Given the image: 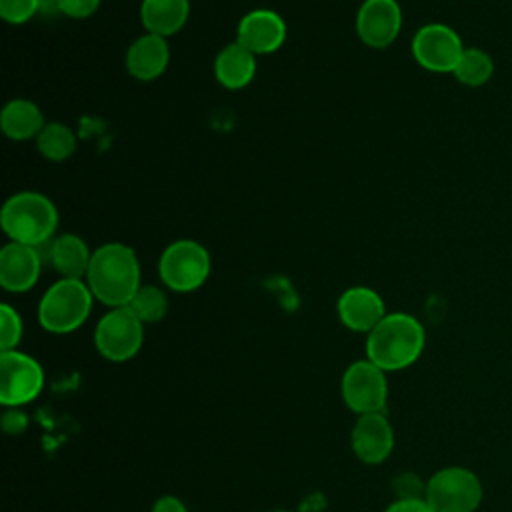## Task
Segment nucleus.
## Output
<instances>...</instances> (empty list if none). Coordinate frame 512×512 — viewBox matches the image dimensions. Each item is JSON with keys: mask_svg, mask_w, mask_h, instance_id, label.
Returning a JSON list of instances; mask_svg holds the SVG:
<instances>
[{"mask_svg": "<svg viewBox=\"0 0 512 512\" xmlns=\"http://www.w3.org/2000/svg\"><path fill=\"white\" fill-rule=\"evenodd\" d=\"M92 292L78 278L56 280L38 302V322L46 332L68 334L80 328L92 310Z\"/></svg>", "mask_w": 512, "mask_h": 512, "instance_id": "4", "label": "nucleus"}, {"mask_svg": "<svg viewBox=\"0 0 512 512\" xmlns=\"http://www.w3.org/2000/svg\"><path fill=\"white\" fill-rule=\"evenodd\" d=\"M128 308L136 314V318L142 324H152L158 322L166 316L168 312V298L164 290H160L154 284H142L132 300L128 302Z\"/></svg>", "mask_w": 512, "mask_h": 512, "instance_id": "23", "label": "nucleus"}, {"mask_svg": "<svg viewBox=\"0 0 512 512\" xmlns=\"http://www.w3.org/2000/svg\"><path fill=\"white\" fill-rule=\"evenodd\" d=\"M38 14L44 18H54L62 14L60 0H38Z\"/></svg>", "mask_w": 512, "mask_h": 512, "instance_id": "31", "label": "nucleus"}, {"mask_svg": "<svg viewBox=\"0 0 512 512\" xmlns=\"http://www.w3.org/2000/svg\"><path fill=\"white\" fill-rule=\"evenodd\" d=\"M340 322L352 332H372L386 316L382 296L368 286H352L344 290L336 304Z\"/></svg>", "mask_w": 512, "mask_h": 512, "instance_id": "15", "label": "nucleus"}, {"mask_svg": "<svg viewBox=\"0 0 512 512\" xmlns=\"http://www.w3.org/2000/svg\"><path fill=\"white\" fill-rule=\"evenodd\" d=\"M36 146L46 160L62 162L74 154L76 136L68 126L60 122H46V126L36 138Z\"/></svg>", "mask_w": 512, "mask_h": 512, "instance_id": "22", "label": "nucleus"}, {"mask_svg": "<svg viewBox=\"0 0 512 512\" xmlns=\"http://www.w3.org/2000/svg\"><path fill=\"white\" fill-rule=\"evenodd\" d=\"M92 296L110 306H128L140 284V264L136 252L120 242H108L92 252L86 272Z\"/></svg>", "mask_w": 512, "mask_h": 512, "instance_id": "1", "label": "nucleus"}, {"mask_svg": "<svg viewBox=\"0 0 512 512\" xmlns=\"http://www.w3.org/2000/svg\"><path fill=\"white\" fill-rule=\"evenodd\" d=\"M410 48L414 60L424 70L436 74H452L464 52L460 34L442 22H430L418 28Z\"/></svg>", "mask_w": 512, "mask_h": 512, "instance_id": "9", "label": "nucleus"}, {"mask_svg": "<svg viewBox=\"0 0 512 512\" xmlns=\"http://www.w3.org/2000/svg\"><path fill=\"white\" fill-rule=\"evenodd\" d=\"M402 28V8L396 0H364L356 14L358 38L370 48L390 46Z\"/></svg>", "mask_w": 512, "mask_h": 512, "instance_id": "11", "label": "nucleus"}, {"mask_svg": "<svg viewBox=\"0 0 512 512\" xmlns=\"http://www.w3.org/2000/svg\"><path fill=\"white\" fill-rule=\"evenodd\" d=\"M188 0H142L140 20L150 34L168 38L176 34L188 20Z\"/></svg>", "mask_w": 512, "mask_h": 512, "instance_id": "19", "label": "nucleus"}, {"mask_svg": "<svg viewBox=\"0 0 512 512\" xmlns=\"http://www.w3.org/2000/svg\"><path fill=\"white\" fill-rule=\"evenodd\" d=\"M144 342V324L128 306L110 308L94 330L96 350L110 362H126L134 358Z\"/></svg>", "mask_w": 512, "mask_h": 512, "instance_id": "7", "label": "nucleus"}, {"mask_svg": "<svg viewBox=\"0 0 512 512\" xmlns=\"http://www.w3.org/2000/svg\"><path fill=\"white\" fill-rule=\"evenodd\" d=\"M22 340V318L10 304L0 306V348L16 350Z\"/></svg>", "mask_w": 512, "mask_h": 512, "instance_id": "24", "label": "nucleus"}, {"mask_svg": "<svg viewBox=\"0 0 512 512\" xmlns=\"http://www.w3.org/2000/svg\"><path fill=\"white\" fill-rule=\"evenodd\" d=\"M0 224L10 242L42 248L54 238L58 210L54 202L40 192H18L4 202Z\"/></svg>", "mask_w": 512, "mask_h": 512, "instance_id": "3", "label": "nucleus"}, {"mask_svg": "<svg viewBox=\"0 0 512 512\" xmlns=\"http://www.w3.org/2000/svg\"><path fill=\"white\" fill-rule=\"evenodd\" d=\"M384 512H436L424 498H396Z\"/></svg>", "mask_w": 512, "mask_h": 512, "instance_id": "29", "label": "nucleus"}, {"mask_svg": "<svg viewBox=\"0 0 512 512\" xmlns=\"http://www.w3.org/2000/svg\"><path fill=\"white\" fill-rule=\"evenodd\" d=\"M28 428V416L20 410V408H8L2 414V430L8 436H16L22 434Z\"/></svg>", "mask_w": 512, "mask_h": 512, "instance_id": "28", "label": "nucleus"}, {"mask_svg": "<svg viewBox=\"0 0 512 512\" xmlns=\"http://www.w3.org/2000/svg\"><path fill=\"white\" fill-rule=\"evenodd\" d=\"M214 74L220 86L228 90L246 88L256 74V56L238 42L228 44L214 60Z\"/></svg>", "mask_w": 512, "mask_h": 512, "instance_id": "18", "label": "nucleus"}, {"mask_svg": "<svg viewBox=\"0 0 512 512\" xmlns=\"http://www.w3.org/2000/svg\"><path fill=\"white\" fill-rule=\"evenodd\" d=\"M46 258L62 278L82 280V276L88 272L92 252L80 236L64 232L46 244Z\"/></svg>", "mask_w": 512, "mask_h": 512, "instance_id": "17", "label": "nucleus"}, {"mask_svg": "<svg viewBox=\"0 0 512 512\" xmlns=\"http://www.w3.org/2000/svg\"><path fill=\"white\" fill-rule=\"evenodd\" d=\"M44 386L42 366L18 350L0 352V402L6 408H20L32 402Z\"/></svg>", "mask_w": 512, "mask_h": 512, "instance_id": "10", "label": "nucleus"}, {"mask_svg": "<svg viewBox=\"0 0 512 512\" xmlns=\"http://www.w3.org/2000/svg\"><path fill=\"white\" fill-rule=\"evenodd\" d=\"M352 450L364 464L384 462L394 448V430L382 412L358 416L352 434Z\"/></svg>", "mask_w": 512, "mask_h": 512, "instance_id": "14", "label": "nucleus"}, {"mask_svg": "<svg viewBox=\"0 0 512 512\" xmlns=\"http://www.w3.org/2000/svg\"><path fill=\"white\" fill-rule=\"evenodd\" d=\"M454 78L470 88H478L486 84L494 74V60L492 56L482 48H464L456 68Z\"/></svg>", "mask_w": 512, "mask_h": 512, "instance_id": "21", "label": "nucleus"}, {"mask_svg": "<svg viewBox=\"0 0 512 512\" xmlns=\"http://www.w3.org/2000/svg\"><path fill=\"white\" fill-rule=\"evenodd\" d=\"M2 132L16 142H24L30 138H38L42 128L46 126L42 110L26 98H14L4 104L0 114Z\"/></svg>", "mask_w": 512, "mask_h": 512, "instance_id": "20", "label": "nucleus"}, {"mask_svg": "<svg viewBox=\"0 0 512 512\" xmlns=\"http://www.w3.org/2000/svg\"><path fill=\"white\" fill-rule=\"evenodd\" d=\"M160 280L174 292H192L210 276V254L196 240H176L158 260Z\"/></svg>", "mask_w": 512, "mask_h": 512, "instance_id": "6", "label": "nucleus"}, {"mask_svg": "<svg viewBox=\"0 0 512 512\" xmlns=\"http://www.w3.org/2000/svg\"><path fill=\"white\" fill-rule=\"evenodd\" d=\"M42 252L40 248L8 242L0 250V284L8 292H26L30 290L42 270Z\"/></svg>", "mask_w": 512, "mask_h": 512, "instance_id": "13", "label": "nucleus"}, {"mask_svg": "<svg viewBox=\"0 0 512 512\" xmlns=\"http://www.w3.org/2000/svg\"><path fill=\"white\" fill-rule=\"evenodd\" d=\"M426 344L424 326L406 312L386 314L366 338V358L384 372L412 366Z\"/></svg>", "mask_w": 512, "mask_h": 512, "instance_id": "2", "label": "nucleus"}, {"mask_svg": "<svg viewBox=\"0 0 512 512\" xmlns=\"http://www.w3.org/2000/svg\"><path fill=\"white\" fill-rule=\"evenodd\" d=\"M340 390L344 404L358 416L382 412L388 398L386 372L368 358L356 360L344 370Z\"/></svg>", "mask_w": 512, "mask_h": 512, "instance_id": "8", "label": "nucleus"}, {"mask_svg": "<svg viewBox=\"0 0 512 512\" xmlns=\"http://www.w3.org/2000/svg\"><path fill=\"white\" fill-rule=\"evenodd\" d=\"M286 40V22L268 8H256L242 16L236 30V42L254 56L276 52Z\"/></svg>", "mask_w": 512, "mask_h": 512, "instance_id": "12", "label": "nucleus"}, {"mask_svg": "<svg viewBox=\"0 0 512 512\" xmlns=\"http://www.w3.org/2000/svg\"><path fill=\"white\" fill-rule=\"evenodd\" d=\"M100 6V0H60V10L68 18H88L92 16Z\"/></svg>", "mask_w": 512, "mask_h": 512, "instance_id": "26", "label": "nucleus"}, {"mask_svg": "<svg viewBox=\"0 0 512 512\" xmlns=\"http://www.w3.org/2000/svg\"><path fill=\"white\" fill-rule=\"evenodd\" d=\"M170 60L166 38L158 34H144L136 38L126 52V70L136 80H154L164 74Z\"/></svg>", "mask_w": 512, "mask_h": 512, "instance_id": "16", "label": "nucleus"}, {"mask_svg": "<svg viewBox=\"0 0 512 512\" xmlns=\"http://www.w3.org/2000/svg\"><path fill=\"white\" fill-rule=\"evenodd\" d=\"M152 512H188L184 502L176 496H160L154 504H152Z\"/></svg>", "mask_w": 512, "mask_h": 512, "instance_id": "30", "label": "nucleus"}, {"mask_svg": "<svg viewBox=\"0 0 512 512\" xmlns=\"http://www.w3.org/2000/svg\"><path fill=\"white\" fill-rule=\"evenodd\" d=\"M482 494L480 478L464 466L440 468L424 488V500L436 512H476Z\"/></svg>", "mask_w": 512, "mask_h": 512, "instance_id": "5", "label": "nucleus"}, {"mask_svg": "<svg viewBox=\"0 0 512 512\" xmlns=\"http://www.w3.org/2000/svg\"><path fill=\"white\" fill-rule=\"evenodd\" d=\"M38 14V0H0V16L8 24H24Z\"/></svg>", "mask_w": 512, "mask_h": 512, "instance_id": "25", "label": "nucleus"}, {"mask_svg": "<svg viewBox=\"0 0 512 512\" xmlns=\"http://www.w3.org/2000/svg\"><path fill=\"white\" fill-rule=\"evenodd\" d=\"M426 484H420V478L414 474H400L394 480V490L398 498H424Z\"/></svg>", "mask_w": 512, "mask_h": 512, "instance_id": "27", "label": "nucleus"}]
</instances>
